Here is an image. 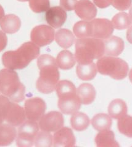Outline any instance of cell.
Returning a JSON list of instances; mask_svg holds the SVG:
<instances>
[{
    "mask_svg": "<svg viewBox=\"0 0 132 147\" xmlns=\"http://www.w3.org/2000/svg\"><path fill=\"white\" fill-rule=\"evenodd\" d=\"M17 1H21V2H26V1H29V0H17Z\"/></svg>",
    "mask_w": 132,
    "mask_h": 147,
    "instance_id": "cell-42",
    "label": "cell"
},
{
    "mask_svg": "<svg viewBox=\"0 0 132 147\" xmlns=\"http://www.w3.org/2000/svg\"><path fill=\"white\" fill-rule=\"evenodd\" d=\"M96 90L94 87L90 84L84 83L80 85L77 90V96L81 104L88 105L92 104L96 98Z\"/></svg>",
    "mask_w": 132,
    "mask_h": 147,
    "instance_id": "cell-16",
    "label": "cell"
},
{
    "mask_svg": "<svg viewBox=\"0 0 132 147\" xmlns=\"http://www.w3.org/2000/svg\"><path fill=\"white\" fill-rule=\"evenodd\" d=\"M76 14L81 19L91 21L97 15V9L90 0H79L75 7Z\"/></svg>",
    "mask_w": 132,
    "mask_h": 147,
    "instance_id": "cell-12",
    "label": "cell"
},
{
    "mask_svg": "<svg viewBox=\"0 0 132 147\" xmlns=\"http://www.w3.org/2000/svg\"><path fill=\"white\" fill-rule=\"evenodd\" d=\"M117 127L121 134L132 138V117L126 115L119 119Z\"/></svg>",
    "mask_w": 132,
    "mask_h": 147,
    "instance_id": "cell-30",
    "label": "cell"
},
{
    "mask_svg": "<svg viewBox=\"0 0 132 147\" xmlns=\"http://www.w3.org/2000/svg\"><path fill=\"white\" fill-rule=\"evenodd\" d=\"M26 118L31 121H38L45 113L47 105L43 99L38 97L27 99L25 102Z\"/></svg>",
    "mask_w": 132,
    "mask_h": 147,
    "instance_id": "cell-8",
    "label": "cell"
},
{
    "mask_svg": "<svg viewBox=\"0 0 132 147\" xmlns=\"http://www.w3.org/2000/svg\"><path fill=\"white\" fill-rule=\"evenodd\" d=\"M21 26V19L14 14L6 15L0 21V27L5 33H16L20 30Z\"/></svg>",
    "mask_w": 132,
    "mask_h": 147,
    "instance_id": "cell-17",
    "label": "cell"
},
{
    "mask_svg": "<svg viewBox=\"0 0 132 147\" xmlns=\"http://www.w3.org/2000/svg\"><path fill=\"white\" fill-rule=\"evenodd\" d=\"M92 125L94 129L99 132L110 130L112 126L111 117L106 113H98L93 117Z\"/></svg>",
    "mask_w": 132,
    "mask_h": 147,
    "instance_id": "cell-26",
    "label": "cell"
},
{
    "mask_svg": "<svg viewBox=\"0 0 132 147\" xmlns=\"http://www.w3.org/2000/svg\"><path fill=\"white\" fill-rule=\"evenodd\" d=\"M56 90L59 99H69L77 96L75 86L69 80H64L58 82Z\"/></svg>",
    "mask_w": 132,
    "mask_h": 147,
    "instance_id": "cell-18",
    "label": "cell"
},
{
    "mask_svg": "<svg viewBox=\"0 0 132 147\" xmlns=\"http://www.w3.org/2000/svg\"><path fill=\"white\" fill-rule=\"evenodd\" d=\"M93 2L98 7L104 9L111 5L112 0H93Z\"/></svg>",
    "mask_w": 132,
    "mask_h": 147,
    "instance_id": "cell-37",
    "label": "cell"
},
{
    "mask_svg": "<svg viewBox=\"0 0 132 147\" xmlns=\"http://www.w3.org/2000/svg\"><path fill=\"white\" fill-rule=\"evenodd\" d=\"M127 39L132 44V25L129 28L127 31Z\"/></svg>",
    "mask_w": 132,
    "mask_h": 147,
    "instance_id": "cell-38",
    "label": "cell"
},
{
    "mask_svg": "<svg viewBox=\"0 0 132 147\" xmlns=\"http://www.w3.org/2000/svg\"><path fill=\"white\" fill-rule=\"evenodd\" d=\"M55 36V31L51 26L41 25L34 27L31 31V42L39 47H44L53 42Z\"/></svg>",
    "mask_w": 132,
    "mask_h": 147,
    "instance_id": "cell-7",
    "label": "cell"
},
{
    "mask_svg": "<svg viewBox=\"0 0 132 147\" xmlns=\"http://www.w3.org/2000/svg\"><path fill=\"white\" fill-rule=\"evenodd\" d=\"M40 48L32 42L22 44L16 50L8 51L2 56L4 66L12 70L22 69L40 55Z\"/></svg>",
    "mask_w": 132,
    "mask_h": 147,
    "instance_id": "cell-2",
    "label": "cell"
},
{
    "mask_svg": "<svg viewBox=\"0 0 132 147\" xmlns=\"http://www.w3.org/2000/svg\"><path fill=\"white\" fill-rule=\"evenodd\" d=\"M95 143L98 147L119 146L115 139L114 133L110 130L99 132L95 137Z\"/></svg>",
    "mask_w": 132,
    "mask_h": 147,
    "instance_id": "cell-21",
    "label": "cell"
},
{
    "mask_svg": "<svg viewBox=\"0 0 132 147\" xmlns=\"http://www.w3.org/2000/svg\"><path fill=\"white\" fill-rule=\"evenodd\" d=\"M129 79L130 82L132 83V69L130 70V72H129Z\"/></svg>",
    "mask_w": 132,
    "mask_h": 147,
    "instance_id": "cell-40",
    "label": "cell"
},
{
    "mask_svg": "<svg viewBox=\"0 0 132 147\" xmlns=\"http://www.w3.org/2000/svg\"><path fill=\"white\" fill-rule=\"evenodd\" d=\"M75 36L72 32L66 28L60 29L56 31L55 40L57 44L63 49H69L74 44Z\"/></svg>",
    "mask_w": 132,
    "mask_h": 147,
    "instance_id": "cell-25",
    "label": "cell"
},
{
    "mask_svg": "<svg viewBox=\"0 0 132 147\" xmlns=\"http://www.w3.org/2000/svg\"><path fill=\"white\" fill-rule=\"evenodd\" d=\"M8 44V38L4 32L0 30V52L6 48Z\"/></svg>",
    "mask_w": 132,
    "mask_h": 147,
    "instance_id": "cell-36",
    "label": "cell"
},
{
    "mask_svg": "<svg viewBox=\"0 0 132 147\" xmlns=\"http://www.w3.org/2000/svg\"><path fill=\"white\" fill-rule=\"evenodd\" d=\"M92 26V38L106 39L111 37L114 32L112 22L106 18H94L90 21Z\"/></svg>",
    "mask_w": 132,
    "mask_h": 147,
    "instance_id": "cell-10",
    "label": "cell"
},
{
    "mask_svg": "<svg viewBox=\"0 0 132 147\" xmlns=\"http://www.w3.org/2000/svg\"><path fill=\"white\" fill-rule=\"evenodd\" d=\"M129 16L131 17V20H132V6L131 7V8L130 9V11H129Z\"/></svg>",
    "mask_w": 132,
    "mask_h": 147,
    "instance_id": "cell-41",
    "label": "cell"
},
{
    "mask_svg": "<svg viewBox=\"0 0 132 147\" xmlns=\"http://www.w3.org/2000/svg\"><path fill=\"white\" fill-rule=\"evenodd\" d=\"M90 119L87 115L77 112L72 114L70 118V124L72 127L77 131H83L90 125Z\"/></svg>",
    "mask_w": 132,
    "mask_h": 147,
    "instance_id": "cell-27",
    "label": "cell"
},
{
    "mask_svg": "<svg viewBox=\"0 0 132 147\" xmlns=\"http://www.w3.org/2000/svg\"><path fill=\"white\" fill-rule=\"evenodd\" d=\"M64 123V119L61 112L51 111L41 118L38 125L42 131L51 132H56L63 127Z\"/></svg>",
    "mask_w": 132,
    "mask_h": 147,
    "instance_id": "cell-9",
    "label": "cell"
},
{
    "mask_svg": "<svg viewBox=\"0 0 132 147\" xmlns=\"http://www.w3.org/2000/svg\"><path fill=\"white\" fill-rule=\"evenodd\" d=\"M29 6L35 13L47 11L50 7L49 0H29Z\"/></svg>",
    "mask_w": 132,
    "mask_h": 147,
    "instance_id": "cell-32",
    "label": "cell"
},
{
    "mask_svg": "<svg viewBox=\"0 0 132 147\" xmlns=\"http://www.w3.org/2000/svg\"><path fill=\"white\" fill-rule=\"evenodd\" d=\"M0 91L12 102H20L25 99V86L17 73L10 69L0 70Z\"/></svg>",
    "mask_w": 132,
    "mask_h": 147,
    "instance_id": "cell-4",
    "label": "cell"
},
{
    "mask_svg": "<svg viewBox=\"0 0 132 147\" xmlns=\"http://www.w3.org/2000/svg\"><path fill=\"white\" fill-rule=\"evenodd\" d=\"M67 13L61 6H54L49 8L47 11L46 20L48 24L53 28L61 27L66 21Z\"/></svg>",
    "mask_w": 132,
    "mask_h": 147,
    "instance_id": "cell-13",
    "label": "cell"
},
{
    "mask_svg": "<svg viewBox=\"0 0 132 147\" xmlns=\"http://www.w3.org/2000/svg\"><path fill=\"white\" fill-rule=\"evenodd\" d=\"M127 105L125 101L120 99L113 100L108 107V113L111 118L119 119L127 113Z\"/></svg>",
    "mask_w": 132,
    "mask_h": 147,
    "instance_id": "cell-23",
    "label": "cell"
},
{
    "mask_svg": "<svg viewBox=\"0 0 132 147\" xmlns=\"http://www.w3.org/2000/svg\"><path fill=\"white\" fill-rule=\"evenodd\" d=\"M57 65L62 70H69L75 66V56L69 50H64L59 53L56 59Z\"/></svg>",
    "mask_w": 132,
    "mask_h": 147,
    "instance_id": "cell-24",
    "label": "cell"
},
{
    "mask_svg": "<svg viewBox=\"0 0 132 147\" xmlns=\"http://www.w3.org/2000/svg\"><path fill=\"white\" fill-rule=\"evenodd\" d=\"M112 24L117 30H124L129 28L132 25V20L128 13L122 12L116 14L112 19Z\"/></svg>",
    "mask_w": 132,
    "mask_h": 147,
    "instance_id": "cell-28",
    "label": "cell"
},
{
    "mask_svg": "<svg viewBox=\"0 0 132 147\" xmlns=\"http://www.w3.org/2000/svg\"><path fill=\"white\" fill-rule=\"evenodd\" d=\"M75 137L72 130L62 127L53 136V146L55 147H72L75 145Z\"/></svg>",
    "mask_w": 132,
    "mask_h": 147,
    "instance_id": "cell-11",
    "label": "cell"
},
{
    "mask_svg": "<svg viewBox=\"0 0 132 147\" xmlns=\"http://www.w3.org/2000/svg\"><path fill=\"white\" fill-rule=\"evenodd\" d=\"M132 4V0H112V6L120 11L129 9Z\"/></svg>",
    "mask_w": 132,
    "mask_h": 147,
    "instance_id": "cell-34",
    "label": "cell"
},
{
    "mask_svg": "<svg viewBox=\"0 0 132 147\" xmlns=\"http://www.w3.org/2000/svg\"><path fill=\"white\" fill-rule=\"evenodd\" d=\"M73 31L78 38H90L92 36V26L90 22L81 20L77 22L73 27Z\"/></svg>",
    "mask_w": 132,
    "mask_h": 147,
    "instance_id": "cell-29",
    "label": "cell"
},
{
    "mask_svg": "<svg viewBox=\"0 0 132 147\" xmlns=\"http://www.w3.org/2000/svg\"><path fill=\"white\" fill-rule=\"evenodd\" d=\"M105 54L111 57H117L124 50V42L119 37L112 36L103 40Z\"/></svg>",
    "mask_w": 132,
    "mask_h": 147,
    "instance_id": "cell-15",
    "label": "cell"
},
{
    "mask_svg": "<svg viewBox=\"0 0 132 147\" xmlns=\"http://www.w3.org/2000/svg\"><path fill=\"white\" fill-rule=\"evenodd\" d=\"M96 67L101 74L108 76L116 80L125 79L129 71L128 64L124 59L111 56L98 59Z\"/></svg>",
    "mask_w": 132,
    "mask_h": 147,
    "instance_id": "cell-5",
    "label": "cell"
},
{
    "mask_svg": "<svg viewBox=\"0 0 132 147\" xmlns=\"http://www.w3.org/2000/svg\"><path fill=\"white\" fill-rule=\"evenodd\" d=\"M77 0H60V5L65 11H71L75 9Z\"/></svg>",
    "mask_w": 132,
    "mask_h": 147,
    "instance_id": "cell-35",
    "label": "cell"
},
{
    "mask_svg": "<svg viewBox=\"0 0 132 147\" xmlns=\"http://www.w3.org/2000/svg\"><path fill=\"white\" fill-rule=\"evenodd\" d=\"M53 144V136L49 132L40 131L36 134L34 140L36 147H51Z\"/></svg>",
    "mask_w": 132,
    "mask_h": 147,
    "instance_id": "cell-31",
    "label": "cell"
},
{
    "mask_svg": "<svg viewBox=\"0 0 132 147\" xmlns=\"http://www.w3.org/2000/svg\"><path fill=\"white\" fill-rule=\"evenodd\" d=\"M39 128L37 121L29 119L24 121L18 128L16 137L17 145L20 147L32 146Z\"/></svg>",
    "mask_w": 132,
    "mask_h": 147,
    "instance_id": "cell-6",
    "label": "cell"
},
{
    "mask_svg": "<svg viewBox=\"0 0 132 147\" xmlns=\"http://www.w3.org/2000/svg\"><path fill=\"white\" fill-rule=\"evenodd\" d=\"M96 64L92 63L88 64H79L76 68V73L80 80H92L96 77L97 74Z\"/></svg>",
    "mask_w": 132,
    "mask_h": 147,
    "instance_id": "cell-22",
    "label": "cell"
},
{
    "mask_svg": "<svg viewBox=\"0 0 132 147\" xmlns=\"http://www.w3.org/2000/svg\"><path fill=\"white\" fill-rule=\"evenodd\" d=\"M10 103L11 101L5 96H0V125L5 120Z\"/></svg>",
    "mask_w": 132,
    "mask_h": 147,
    "instance_id": "cell-33",
    "label": "cell"
},
{
    "mask_svg": "<svg viewBox=\"0 0 132 147\" xmlns=\"http://www.w3.org/2000/svg\"><path fill=\"white\" fill-rule=\"evenodd\" d=\"M25 110L14 102H11L5 121L11 126L17 127L25 121Z\"/></svg>",
    "mask_w": 132,
    "mask_h": 147,
    "instance_id": "cell-14",
    "label": "cell"
},
{
    "mask_svg": "<svg viewBox=\"0 0 132 147\" xmlns=\"http://www.w3.org/2000/svg\"><path fill=\"white\" fill-rule=\"evenodd\" d=\"M105 54L103 40L94 38H79L75 42V58L80 64H88Z\"/></svg>",
    "mask_w": 132,
    "mask_h": 147,
    "instance_id": "cell-3",
    "label": "cell"
},
{
    "mask_svg": "<svg viewBox=\"0 0 132 147\" xmlns=\"http://www.w3.org/2000/svg\"><path fill=\"white\" fill-rule=\"evenodd\" d=\"M81 104L77 96L69 99H59L57 104L61 112L66 115H72L78 112L80 109Z\"/></svg>",
    "mask_w": 132,
    "mask_h": 147,
    "instance_id": "cell-19",
    "label": "cell"
},
{
    "mask_svg": "<svg viewBox=\"0 0 132 147\" xmlns=\"http://www.w3.org/2000/svg\"><path fill=\"white\" fill-rule=\"evenodd\" d=\"M4 16V11L3 7L0 4V21L3 18V17Z\"/></svg>",
    "mask_w": 132,
    "mask_h": 147,
    "instance_id": "cell-39",
    "label": "cell"
},
{
    "mask_svg": "<svg viewBox=\"0 0 132 147\" xmlns=\"http://www.w3.org/2000/svg\"><path fill=\"white\" fill-rule=\"evenodd\" d=\"M17 132L14 126L10 124L0 125V146L11 145L17 137Z\"/></svg>",
    "mask_w": 132,
    "mask_h": 147,
    "instance_id": "cell-20",
    "label": "cell"
},
{
    "mask_svg": "<svg viewBox=\"0 0 132 147\" xmlns=\"http://www.w3.org/2000/svg\"><path fill=\"white\" fill-rule=\"evenodd\" d=\"M40 76L36 81V88L40 93L49 94L56 89L60 78L56 59L51 55L44 54L38 58Z\"/></svg>",
    "mask_w": 132,
    "mask_h": 147,
    "instance_id": "cell-1",
    "label": "cell"
}]
</instances>
